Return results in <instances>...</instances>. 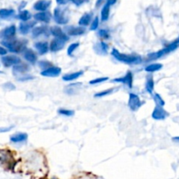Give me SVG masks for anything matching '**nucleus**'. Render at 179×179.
Segmentation results:
<instances>
[{"mask_svg":"<svg viewBox=\"0 0 179 179\" xmlns=\"http://www.w3.org/2000/svg\"><path fill=\"white\" fill-rule=\"evenodd\" d=\"M145 88H146V91H147L148 93L152 94V92H153V90H154V80H153V77H152L151 75L147 76Z\"/></svg>","mask_w":179,"mask_h":179,"instance_id":"393cba45","label":"nucleus"},{"mask_svg":"<svg viewBox=\"0 0 179 179\" xmlns=\"http://www.w3.org/2000/svg\"><path fill=\"white\" fill-rule=\"evenodd\" d=\"M50 33H51V34L53 35L56 39H60V40H62L66 42L68 40V36L66 34L62 31L61 28L59 27V26H53V27L50 28Z\"/></svg>","mask_w":179,"mask_h":179,"instance_id":"9b49d317","label":"nucleus"},{"mask_svg":"<svg viewBox=\"0 0 179 179\" xmlns=\"http://www.w3.org/2000/svg\"><path fill=\"white\" fill-rule=\"evenodd\" d=\"M50 5H51V1L50 0H48V1H46V0H39V1H37L35 3L33 8L36 11H39L40 12H46L47 10V8L50 6Z\"/></svg>","mask_w":179,"mask_h":179,"instance_id":"6ab92c4d","label":"nucleus"},{"mask_svg":"<svg viewBox=\"0 0 179 179\" xmlns=\"http://www.w3.org/2000/svg\"><path fill=\"white\" fill-rule=\"evenodd\" d=\"M22 53H23V57L25 58V60L31 64H35L38 61V55L36 54V53L33 50L26 47L23 51Z\"/></svg>","mask_w":179,"mask_h":179,"instance_id":"6e6552de","label":"nucleus"},{"mask_svg":"<svg viewBox=\"0 0 179 179\" xmlns=\"http://www.w3.org/2000/svg\"><path fill=\"white\" fill-rule=\"evenodd\" d=\"M58 4L61 5V4H65V0H56Z\"/></svg>","mask_w":179,"mask_h":179,"instance_id":"c03bdc74","label":"nucleus"},{"mask_svg":"<svg viewBox=\"0 0 179 179\" xmlns=\"http://www.w3.org/2000/svg\"><path fill=\"white\" fill-rule=\"evenodd\" d=\"M48 32V29L45 26H36V27L33 28L32 31V34H33V38H38L40 35L45 34Z\"/></svg>","mask_w":179,"mask_h":179,"instance_id":"4be33fe9","label":"nucleus"},{"mask_svg":"<svg viewBox=\"0 0 179 179\" xmlns=\"http://www.w3.org/2000/svg\"><path fill=\"white\" fill-rule=\"evenodd\" d=\"M53 18L57 24L59 25H66L68 22V19L65 16L64 12L60 8H55L53 12Z\"/></svg>","mask_w":179,"mask_h":179,"instance_id":"0eeeda50","label":"nucleus"},{"mask_svg":"<svg viewBox=\"0 0 179 179\" xmlns=\"http://www.w3.org/2000/svg\"><path fill=\"white\" fill-rule=\"evenodd\" d=\"M98 26H99V18H98V17H95V19L92 22V24H91L90 30H91V31H95L97 28H98Z\"/></svg>","mask_w":179,"mask_h":179,"instance_id":"c9c22d12","label":"nucleus"},{"mask_svg":"<svg viewBox=\"0 0 179 179\" xmlns=\"http://www.w3.org/2000/svg\"><path fill=\"white\" fill-rule=\"evenodd\" d=\"M111 55L118 61L122 62L128 65H137L142 63V57L136 54H124L118 51L117 49L113 48L111 51Z\"/></svg>","mask_w":179,"mask_h":179,"instance_id":"f03ea898","label":"nucleus"},{"mask_svg":"<svg viewBox=\"0 0 179 179\" xmlns=\"http://www.w3.org/2000/svg\"><path fill=\"white\" fill-rule=\"evenodd\" d=\"M34 47L38 51L40 55H45L48 53L49 46L46 41H39L34 44Z\"/></svg>","mask_w":179,"mask_h":179,"instance_id":"4468645a","label":"nucleus"},{"mask_svg":"<svg viewBox=\"0 0 179 179\" xmlns=\"http://www.w3.org/2000/svg\"><path fill=\"white\" fill-rule=\"evenodd\" d=\"M18 18L20 20L23 21V22H27V21L31 19L32 15H31V13L28 11H21L19 14V16H18Z\"/></svg>","mask_w":179,"mask_h":179,"instance_id":"c85d7f7f","label":"nucleus"},{"mask_svg":"<svg viewBox=\"0 0 179 179\" xmlns=\"http://www.w3.org/2000/svg\"><path fill=\"white\" fill-rule=\"evenodd\" d=\"M154 100H155L156 103L157 104V106H159V107H162V106L164 105V101L161 98V96L159 95L158 94H155L154 95Z\"/></svg>","mask_w":179,"mask_h":179,"instance_id":"72a5a7b5","label":"nucleus"},{"mask_svg":"<svg viewBox=\"0 0 179 179\" xmlns=\"http://www.w3.org/2000/svg\"><path fill=\"white\" fill-rule=\"evenodd\" d=\"M79 46H80V44H79V43H73V44H71V45L68 46V48H67V55L69 56L73 55L74 52L76 49L79 47Z\"/></svg>","mask_w":179,"mask_h":179,"instance_id":"2f4dec72","label":"nucleus"},{"mask_svg":"<svg viewBox=\"0 0 179 179\" xmlns=\"http://www.w3.org/2000/svg\"><path fill=\"white\" fill-rule=\"evenodd\" d=\"M109 12H110V6L108 5H105L102 10V21H107L109 18Z\"/></svg>","mask_w":179,"mask_h":179,"instance_id":"cd10ccee","label":"nucleus"},{"mask_svg":"<svg viewBox=\"0 0 179 179\" xmlns=\"http://www.w3.org/2000/svg\"><path fill=\"white\" fill-rule=\"evenodd\" d=\"M60 74H61V68L53 66L46 70H43L40 73V74L45 77H58Z\"/></svg>","mask_w":179,"mask_h":179,"instance_id":"1a4fd4ad","label":"nucleus"},{"mask_svg":"<svg viewBox=\"0 0 179 179\" xmlns=\"http://www.w3.org/2000/svg\"><path fill=\"white\" fill-rule=\"evenodd\" d=\"M144 103L143 102H142L140 100V98L136 94H133V93H130L129 94V107L130 108L131 111H137L141 107L142 105Z\"/></svg>","mask_w":179,"mask_h":179,"instance_id":"20e7f679","label":"nucleus"},{"mask_svg":"<svg viewBox=\"0 0 179 179\" xmlns=\"http://www.w3.org/2000/svg\"><path fill=\"white\" fill-rule=\"evenodd\" d=\"M51 18L52 16L50 12H40L34 15V19L36 20L44 22V23H49L51 20Z\"/></svg>","mask_w":179,"mask_h":179,"instance_id":"aec40b11","label":"nucleus"},{"mask_svg":"<svg viewBox=\"0 0 179 179\" xmlns=\"http://www.w3.org/2000/svg\"><path fill=\"white\" fill-rule=\"evenodd\" d=\"M108 80V77H99V78H96V79L91 80L89 81V84L90 85H95V84L104 82V81H106Z\"/></svg>","mask_w":179,"mask_h":179,"instance_id":"473e14b6","label":"nucleus"},{"mask_svg":"<svg viewBox=\"0 0 179 179\" xmlns=\"http://www.w3.org/2000/svg\"><path fill=\"white\" fill-rule=\"evenodd\" d=\"M113 81L122 83V84L127 85L129 88H132V87H133V74L131 73V71H128L125 75L120 77V78H115L113 80Z\"/></svg>","mask_w":179,"mask_h":179,"instance_id":"39448f33","label":"nucleus"},{"mask_svg":"<svg viewBox=\"0 0 179 179\" xmlns=\"http://www.w3.org/2000/svg\"><path fill=\"white\" fill-rule=\"evenodd\" d=\"M29 71V67H28L26 64H24V63H19L16 66H14L13 69H12V72H13L14 75H21V74H24L26 73H27Z\"/></svg>","mask_w":179,"mask_h":179,"instance_id":"2eb2a0df","label":"nucleus"},{"mask_svg":"<svg viewBox=\"0 0 179 179\" xmlns=\"http://www.w3.org/2000/svg\"><path fill=\"white\" fill-rule=\"evenodd\" d=\"M71 2H73L74 5H78V6H80V5H81L84 2H86V1H88V0H70Z\"/></svg>","mask_w":179,"mask_h":179,"instance_id":"ea45409f","label":"nucleus"},{"mask_svg":"<svg viewBox=\"0 0 179 179\" xmlns=\"http://www.w3.org/2000/svg\"><path fill=\"white\" fill-rule=\"evenodd\" d=\"M15 15V11L12 9H1L0 18L3 19H9Z\"/></svg>","mask_w":179,"mask_h":179,"instance_id":"b1692460","label":"nucleus"},{"mask_svg":"<svg viewBox=\"0 0 179 179\" xmlns=\"http://www.w3.org/2000/svg\"><path fill=\"white\" fill-rule=\"evenodd\" d=\"M92 16H93L92 12L84 14L79 20V25L81 26H88L90 24L91 20H92Z\"/></svg>","mask_w":179,"mask_h":179,"instance_id":"5701e85b","label":"nucleus"},{"mask_svg":"<svg viewBox=\"0 0 179 179\" xmlns=\"http://www.w3.org/2000/svg\"><path fill=\"white\" fill-rule=\"evenodd\" d=\"M83 72L82 71H78L75 73H71V74H67L65 75L62 76V80L64 81H75L78 78H80L81 76H82Z\"/></svg>","mask_w":179,"mask_h":179,"instance_id":"412c9836","label":"nucleus"},{"mask_svg":"<svg viewBox=\"0 0 179 179\" xmlns=\"http://www.w3.org/2000/svg\"><path fill=\"white\" fill-rule=\"evenodd\" d=\"M116 1H117V0H107V5H108L110 6V5H115V4L116 3Z\"/></svg>","mask_w":179,"mask_h":179,"instance_id":"79ce46f5","label":"nucleus"},{"mask_svg":"<svg viewBox=\"0 0 179 179\" xmlns=\"http://www.w3.org/2000/svg\"><path fill=\"white\" fill-rule=\"evenodd\" d=\"M14 126H10V127H2L0 128V133H5V132H9L13 129Z\"/></svg>","mask_w":179,"mask_h":179,"instance_id":"4c0bfd02","label":"nucleus"},{"mask_svg":"<svg viewBox=\"0 0 179 179\" xmlns=\"http://www.w3.org/2000/svg\"><path fill=\"white\" fill-rule=\"evenodd\" d=\"M58 114L65 115V116H73L74 115V111L70 109H65V108H60L58 109Z\"/></svg>","mask_w":179,"mask_h":179,"instance_id":"7c9ffc66","label":"nucleus"},{"mask_svg":"<svg viewBox=\"0 0 179 179\" xmlns=\"http://www.w3.org/2000/svg\"><path fill=\"white\" fill-rule=\"evenodd\" d=\"M16 31H17V29L14 25L5 27L0 32V39H3V40L12 39L16 34Z\"/></svg>","mask_w":179,"mask_h":179,"instance_id":"423d86ee","label":"nucleus"},{"mask_svg":"<svg viewBox=\"0 0 179 179\" xmlns=\"http://www.w3.org/2000/svg\"><path fill=\"white\" fill-rule=\"evenodd\" d=\"M7 52H8V50L6 48H5L4 46H0V55L2 56V57L7 55Z\"/></svg>","mask_w":179,"mask_h":179,"instance_id":"58836bf2","label":"nucleus"},{"mask_svg":"<svg viewBox=\"0 0 179 179\" xmlns=\"http://www.w3.org/2000/svg\"><path fill=\"white\" fill-rule=\"evenodd\" d=\"M97 34H98V36H99L101 39H102V40L109 39V37H110V33H109L108 30H107V29H102V30H99Z\"/></svg>","mask_w":179,"mask_h":179,"instance_id":"c756f323","label":"nucleus"},{"mask_svg":"<svg viewBox=\"0 0 179 179\" xmlns=\"http://www.w3.org/2000/svg\"><path fill=\"white\" fill-rule=\"evenodd\" d=\"M2 64L4 65V67H14L18 64L21 63V59L17 55H5L3 56L1 59Z\"/></svg>","mask_w":179,"mask_h":179,"instance_id":"7ed1b4c3","label":"nucleus"},{"mask_svg":"<svg viewBox=\"0 0 179 179\" xmlns=\"http://www.w3.org/2000/svg\"><path fill=\"white\" fill-rule=\"evenodd\" d=\"M94 50L99 55H107L108 53V46L106 42L100 41L94 46Z\"/></svg>","mask_w":179,"mask_h":179,"instance_id":"9d476101","label":"nucleus"},{"mask_svg":"<svg viewBox=\"0 0 179 179\" xmlns=\"http://www.w3.org/2000/svg\"><path fill=\"white\" fill-rule=\"evenodd\" d=\"M163 67V65L162 64H159V63H153V64H150L149 66H147L145 67V71L146 72H149V73H153V72H156V71H158L160 69Z\"/></svg>","mask_w":179,"mask_h":179,"instance_id":"bb28decb","label":"nucleus"},{"mask_svg":"<svg viewBox=\"0 0 179 179\" xmlns=\"http://www.w3.org/2000/svg\"><path fill=\"white\" fill-rule=\"evenodd\" d=\"M104 0H97L96 1V4H95V6L98 8V7H100L102 4H103Z\"/></svg>","mask_w":179,"mask_h":179,"instance_id":"37998d69","label":"nucleus"},{"mask_svg":"<svg viewBox=\"0 0 179 179\" xmlns=\"http://www.w3.org/2000/svg\"><path fill=\"white\" fill-rule=\"evenodd\" d=\"M33 76L30 75H24V76H20L19 78H18V81H28V80H33Z\"/></svg>","mask_w":179,"mask_h":179,"instance_id":"e433bc0d","label":"nucleus"},{"mask_svg":"<svg viewBox=\"0 0 179 179\" xmlns=\"http://www.w3.org/2000/svg\"><path fill=\"white\" fill-rule=\"evenodd\" d=\"M39 67L41 69H43V70H46V69L53 67V64L50 63L49 61H44V60H42V61H40V63H39Z\"/></svg>","mask_w":179,"mask_h":179,"instance_id":"f704fd0d","label":"nucleus"},{"mask_svg":"<svg viewBox=\"0 0 179 179\" xmlns=\"http://www.w3.org/2000/svg\"><path fill=\"white\" fill-rule=\"evenodd\" d=\"M36 22H22L19 24V31L20 33L21 34H27L29 33V31L33 28V26H35Z\"/></svg>","mask_w":179,"mask_h":179,"instance_id":"a211bd4d","label":"nucleus"},{"mask_svg":"<svg viewBox=\"0 0 179 179\" xmlns=\"http://www.w3.org/2000/svg\"><path fill=\"white\" fill-rule=\"evenodd\" d=\"M5 88H7V89L9 90H12V89H15V86L14 85H12V83L10 82H7L6 84H5V86H4Z\"/></svg>","mask_w":179,"mask_h":179,"instance_id":"a19ab883","label":"nucleus"},{"mask_svg":"<svg viewBox=\"0 0 179 179\" xmlns=\"http://www.w3.org/2000/svg\"><path fill=\"white\" fill-rule=\"evenodd\" d=\"M115 89H116L115 88H108V89L102 90L101 92H98L96 94H95L94 97H95V98H102V97L108 96V95H111L112 93H114V91Z\"/></svg>","mask_w":179,"mask_h":179,"instance_id":"a878e982","label":"nucleus"},{"mask_svg":"<svg viewBox=\"0 0 179 179\" xmlns=\"http://www.w3.org/2000/svg\"><path fill=\"white\" fill-rule=\"evenodd\" d=\"M67 34L70 36H80V35L85 34L86 28L83 26H68L66 28Z\"/></svg>","mask_w":179,"mask_h":179,"instance_id":"ddd939ff","label":"nucleus"},{"mask_svg":"<svg viewBox=\"0 0 179 179\" xmlns=\"http://www.w3.org/2000/svg\"><path fill=\"white\" fill-rule=\"evenodd\" d=\"M28 138V135L26 133H22V132H18L15 133L13 135H12L10 136V140L11 142L15 143H22L26 141Z\"/></svg>","mask_w":179,"mask_h":179,"instance_id":"dca6fc26","label":"nucleus"},{"mask_svg":"<svg viewBox=\"0 0 179 179\" xmlns=\"http://www.w3.org/2000/svg\"><path fill=\"white\" fill-rule=\"evenodd\" d=\"M65 45H66V41L62 40H60V39H53L52 41H51V44H50V46H49V49L52 51V52H59L62 49L65 47Z\"/></svg>","mask_w":179,"mask_h":179,"instance_id":"f8f14e48","label":"nucleus"},{"mask_svg":"<svg viewBox=\"0 0 179 179\" xmlns=\"http://www.w3.org/2000/svg\"><path fill=\"white\" fill-rule=\"evenodd\" d=\"M151 116L153 119L155 120H163L167 116V113L164 109H163L161 107L159 106H157L155 108H154V111L152 112Z\"/></svg>","mask_w":179,"mask_h":179,"instance_id":"f3484780","label":"nucleus"},{"mask_svg":"<svg viewBox=\"0 0 179 179\" xmlns=\"http://www.w3.org/2000/svg\"><path fill=\"white\" fill-rule=\"evenodd\" d=\"M0 44L5 48L8 49V51L13 53H20L26 48V41L20 40L17 39H9V40H2Z\"/></svg>","mask_w":179,"mask_h":179,"instance_id":"f257e3e1","label":"nucleus"}]
</instances>
